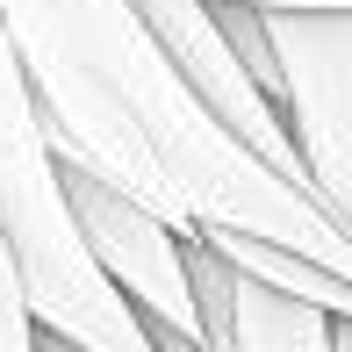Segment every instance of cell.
I'll list each match as a JSON object with an SVG mask.
<instances>
[{
  "label": "cell",
  "mask_w": 352,
  "mask_h": 352,
  "mask_svg": "<svg viewBox=\"0 0 352 352\" xmlns=\"http://www.w3.org/2000/svg\"><path fill=\"white\" fill-rule=\"evenodd\" d=\"M0 29L65 173L116 187L187 237L245 230L352 274V223L216 130L130 0H0Z\"/></svg>",
  "instance_id": "1"
},
{
  "label": "cell",
  "mask_w": 352,
  "mask_h": 352,
  "mask_svg": "<svg viewBox=\"0 0 352 352\" xmlns=\"http://www.w3.org/2000/svg\"><path fill=\"white\" fill-rule=\"evenodd\" d=\"M0 237L14 252L36 331L65 338L72 352H151V331L79 245V223L65 209V166L36 122L8 29H0Z\"/></svg>",
  "instance_id": "2"
},
{
  "label": "cell",
  "mask_w": 352,
  "mask_h": 352,
  "mask_svg": "<svg viewBox=\"0 0 352 352\" xmlns=\"http://www.w3.org/2000/svg\"><path fill=\"white\" fill-rule=\"evenodd\" d=\"M274 58V116L302 158V180L352 223V8H259Z\"/></svg>",
  "instance_id": "3"
},
{
  "label": "cell",
  "mask_w": 352,
  "mask_h": 352,
  "mask_svg": "<svg viewBox=\"0 0 352 352\" xmlns=\"http://www.w3.org/2000/svg\"><path fill=\"white\" fill-rule=\"evenodd\" d=\"M65 209L79 223V245L101 266V280L137 309L144 331H173L180 345H201L195 324V287H187V230L158 223L151 209L122 201L116 187L65 173Z\"/></svg>",
  "instance_id": "4"
},
{
  "label": "cell",
  "mask_w": 352,
  "mask_h": 352,
  "mask_svg": "<svg viewBox=\"0 0 352 352\" xmlns=\"http://www.w3.org/2000/svg\"><path fill=\"white\" fill-rule=\"evenodd\" d=\"M130 14L144 22V36L166 51V65L180 72V87L209 108V122H216L223 137L245 144L266 173L309 187V180H302L295 144H287L280 116H274V101L259 94V79L237 65V51H230V36L216 29V8H209V0H130Z\"/></svg>",
  "instance_id": "5"
},
{
  "label": "cell",
  "mask_w": 352,
  "mask_h": 352,
  "mask_svg": "<svg viewBox=\"0 0 352 352\" xmlns=\"http://www.w3.org/2000/svg\"><path fill=\"white\" fill-rule=\"evenodd\" d=\"M187 287H195L201 352H352V316L266 295L259 280L230 274L201 237H187Z\"/></svg>",
  "instance_id": "6"
},
{
  "label": "cell",
  "mask_w": 352,
  "mask_h": 352,
  "mask_svg": "<svg viewBox=\"0 0 352 352\" xmlns=\"http://www.w3.org/2000/svg\"><path fill=\"white\" fill-rule=\"evenodd\" d=\"M195 237L230 274L259 280L266 295L309 302V309H324V316H352V274H331V266L302 259V252H287V245H266V237H245V230H195Z\"/></svg>",
  "instance_id": "7"
},
{
  "label": "cell",
  "mask_w": 352,
  "mask_h": 352,
  "mask_svg": "<svg viewBox=\"0 0 352 352\" xmlns=\"http://www.w3.org/2000/svg\"><path fill=\"white\" fill-rule=\"evenodd\" d=\"M0 352H36V324H29L22 274H14V252H8V237H0Z\"/></svg>",
  "instance_id": "8"
},
{
  "label": "cell",
  "mask_w": 352,
  "mask_h": 352,
  "mask_svg": "<svg viewBox=\"0 0 352 352\" xmlns=\"http://www.w3.org/2000/svg\"><path fill=\"white\" fill-rule=\"evenodd\" d=\"M252 8H352V0H252Z\"/></svg>",
  "instance_id": "9"
}]
</instances>
